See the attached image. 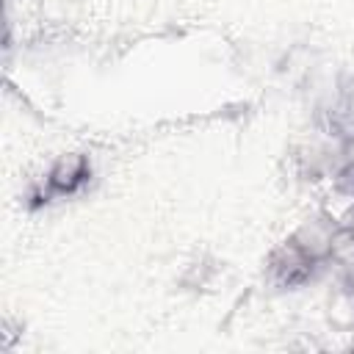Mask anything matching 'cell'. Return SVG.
<instances>
[{"instance_id":"obj_1","label":"cell","mask_w":354,"mask_h":354,"mask_svg":"<svg viewBox=\"0 0 354 354\" xmlns=\"http://www.w3.org/2000/svg\"><path fill=\"white\" fill-rule=\"evenodd\" d=\"M94 169H91V158L86 152H61L53 158V163L47 166L44 177L30 188V205L41 207L58 199H72L77 196L88 180H91Z\"/></svg>"},{"instance_id":"obj_2","label":"cell","mask_w":354,"mask_h":354,"mask_svg":"<svg viewBox=\"0 0 354 354\" xmlns=\"http://www.w3.org/2000/svg\"><path fill=\"white\" fill-rule=\"evenodd\" d=\"M324 274V263L301 252L290 238L279 241L266 260V279L279 290H299Z\"/></svg>"},{"instance_id":"obj_3","label":"cell","mask_w":354,"mask_h":354,"mask_svg":"<svg viewBox=\"0 0 354 354\" xmlns=\"http://www.w3.org/2000/svg\"><path fill=\"white\" fill-rule=\"evenodd\" d=\"M337 227H340V218H337L332 210H326L324 205H318V207L307 210V213L296 221V227L288 232V238H290L301 252H307L313 260L326 263L329 243H332V235H335Z\"/></svg>"},{"instance_id":"obj_4","label":"cell","mask_w":354,"mask_h":354,"mask_svg":"<svg viewBox=\"0 0 354 354\" xmlns=\"http://www.w3.org/2000/svg\"><path fill=\"white\" fill-rule=\"evenodd\" d=\"M324 274H332L337 285H346L354 279V227L346 221H340V227L332 235Z\"/></svg>"},{"instance_id":"obj_5","label":"cell","mask_w":354,"mask_h":354,"mask_svg":"<svg viewBox=\"0 0 354 354\" xmlns=\"http://www.w3.org/2000/svg\"><path fill=\"white\" fill-rule=\"evenodd\" d=\"M346 224H351V227H354V207H351V213L346 216Z\"/></svg>"}]
</instances>
